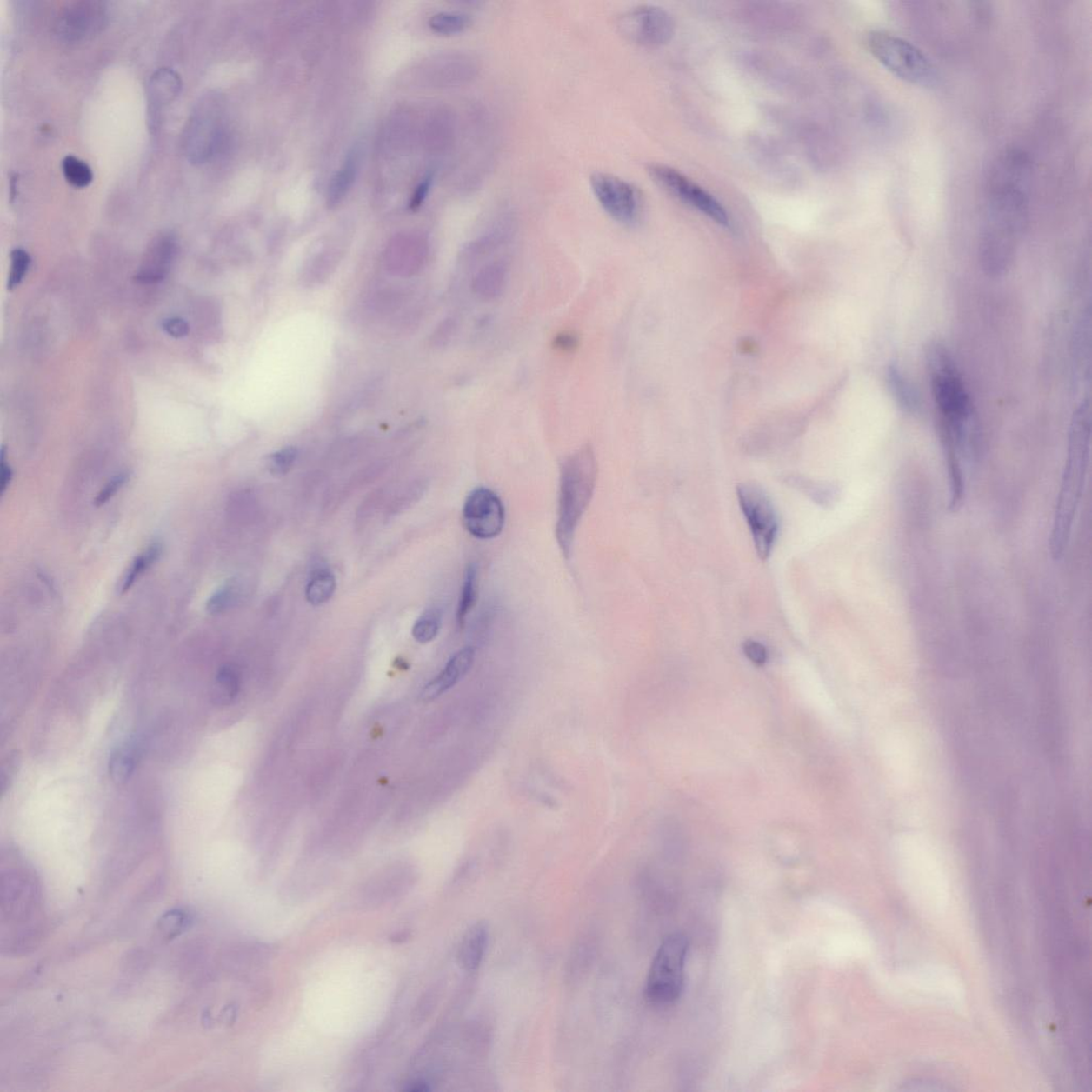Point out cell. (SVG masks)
Here are the masks:
<instances>
[{"mask_svg": "<svg viewBox=\"0 0 1092 1092\" xmlns=\"http://www.w3.org/2000/svg\"><path fill=\"white\" fill-rule=\"evenodd\" d=\"M1029 183L988 177L987 199L979 239V257L988 275L1009 270L1029 213Z\"/></svg>", "mask_w": 1092, "mask_h": 1092, "instance_id": "cell-1", "label": "cell"}, {"mask_svg": "<svg viewBox=\"0 0 1092 1092\" xmlns=\"http://www.w3.org/2000/svg\"><path fill=\"white\" fill-rule=\"evenodd\" d=\"M896 875L908 898L927 916H939L948 907V870L933 842L916 833L898 836L893 845Z\"/></svg>", "mask_w": 1092, "mask_h": 1092, "instance_id": "cell-2", "label": "cell"}, {"mask_svg": "<svg viewBox=\"0 0 1092 1092\" xmlns=\"http://www.w3.org/2000/svg\"><path fill=\"white\" fill-rule=\"evenodd\" d=\"M1089 455V403L1082 402L1072 417L1067 459L1049 535V554L1054 560H1061L1065 556L1069 545L1076 513L1084 492Z\"/></svg>", "mask_w": 1092, "mask_h": 1092, "instance_id": "cell-3", "label": "cell"}, {"mask_svg": "<svg viewBox=\"0 0 1092 1092\" xmlns=\"http://www.w3.org/2000/svg\"><path fill=\"white\" fill-rule=\"evenodd\" d=\"M927 364L940 416L943 449L953 450L964 458L974 430L971 398L952 356L944 346L935 343L929 347Z\"/></svg>", "mask_w": 1092, "mask_h": 1092, "instance_id": "cell-4", "label": "cell"}, {"mask_svg": "<svg viewBox=\"0 0 1092 1092\" xmlns=\"http://www.w3.org/2000/svg\"><path fill=\"white\" fill-rule=\"evenodd\" d=\"M597 480L595 450L587 444L569 456L560 469L556 539L563 556H571L574 538L589 507Z\"/></svg>", "mask_w": 1092, "mask_h": 1092, "instance_id": "cell-5", "label": "cell"}, {"mask_svg": "<svg viewBox=\"0 0 1092 1092\" xmlns=\"http://www.w3.org/2000/svg\"><path fill=\"white\" fill-rule=\"evenodd\" d=\"M892 993L915 1004L955 1007L964 999L962 979L939 964L902 969L892 975Z\"/></svg>", "mask_w": 1092, "mask_h": 1092, "instance_id": "cell-6", "label": "cell"}, {"mask_svg": "<svg viewBox=\"0 0 1092 1092\" xmlns=\"http://www.w3.org/2000/svg\"><path fill=\"white\" fill-rule=\"evenodd\" d=\"M866 46L873 57L896 77L921 88H934L939 74L935 65L916 46L884 30L870 31Z\"/></svg>", "mask_w": 1092, "mask_h": 1092, "instance_id": "cell-7", "label": "cell"}, {"mask_svg": "<svg viewBox=\"0 0 1092 1092\" xmlns=\"http://www.w3.org/2000/svg\"><path fill=\"white\" fill-rule=\"evenodd\" d=\"M689 940L681 934L668 936L657 949L647 978V999L667 1006L680 999L685 982Z\"/></svg>", "mask_w": 1092, "mask_h": 1092, "instance_id": "cell-8", "label": "cell"}, {"mask_svg": "<svg viewBox=\"0 0 1092 1092\" xmlns=\"http://www.w3.org/2000/svg\"><path fill=\"white\" fill-rule=\"evenodd\" d=\"M737 497L762 560L770 556L779 533V519L769 494L753 483L737 486Z\"/></svg>", "mask_w": 1092, "mask_h": 1092, "instance_id": "cell-9", "label": "cell"}, {"mask_svg": "<svg viewBox=\"0 0 1092 1092\" xmlns=\"http://www.w3.org/2000/svg\"><path fill=\"white\" fill-rule=\"evenodd\" d=\"M648 172L652 180L668 195L700 211L722 227L728 228L731 225L728 211L716 197L685 174L662 163L649 164Z\"/></svg>", "mask_w": 1092, "mask_h": 1092, "instance_id": "cell-10", "label": "cell"}, {"mask_svg": "<svg viewBox=\"0 0 1092 1092\" xmlns=\"http://www.w3.org/2000/svg\"><path fill=\"white\" fill-rule=\"evenodd\" d=\"M616 26L626 41L646 49H658L669 43L676 32L671 14L651 4L635 7L621 14Z\"/></svg>", "mask_w": 1092, "mask_h": 1092, "instance_id": "cell-11", "label": "cell"}, {"mask_svg": "<svg viewBox=\"0 0 1092 1092\" xmlns=\"http://www.w3.org/2000/svg\"><path fill=\"white\" fill-rule=\"evenodd\" d=\"M590 185L602 209L616 223L624 225L637 223L643 213V199L642 192L633 183L613 174L596 172L590 177Z\"/></svg>", "mask_w": 1092, "mask_h": 1092, "instance_id": "cell-12", "label": "cell"}, {"mask_svg": "<svg viewBox=\"0 0 1092 1092\" xmlns=\"http://www.w3.org/2000/svg\"><path fill=\"white\" fill-rule=\"evenodd\" d=\"M505 521V506L491 489L480 487L469 494L463 505V524L474 538H496L502 534Z\"/></svg>", "mask_w": 1092, "mask_h": 1092, "instance_id": "cell-13", "label": "cell"}, {"mask_svg": "<svg viewBox=\"0 0 1092 1092\" xmlns=\"http://www.w3.org/2000/svg\"><path fill=\"white\" fill-rule=\"evenodd\" d=\"M106 10L103 3L93 0H82L68 4L59 13L56 21V32L68 41H77L90 37L103 25Z\"/></svg>", "mask_w": 1092, "mask_h": 1092, "instance_id": "cell-14", "label": "cell"}, {"mask_svg": "<svg viewBox=\"0 0 1092 1092\" xmlns=\"http://www.w3.org/2000/svg\"><path fill=\"white\" fill-rule=\"evenodd\" d=\"M219 127L210 111L204 106L197 107L188 123L185 134V149L188 156L200 163L210 157L218 147Z\"/></svg>", "mask_w": 1092, "mask_h": 1092, "instance_id": "cell-15", "label": "cell"}, {"mask_svg": "<svg viewBox=\"0 0 1092 1092\" xmlns=\"http://www.w3.org/2000/svg\"><path fill=\"white\" fill-rule=\"evenodd\" d=\"M176 240L171 234H162L153 240L148 249L143 266L136 279L141 283H157L167 276L176 256Z\"/></svg>", "mask_w": 1092, "mask_h": 1092, "instance_id": "cell-16", "label": "cell"}, {"mask_svg": "<svg viewBox=\"0 0 1092 1092\" xmlns=\"http://www.w3.org/2000/svg\"><path fill=\"white\" fill-rule=\"evenodd\" d=\"M476 651L473 647H467L456 652L453 657L440 673L435 677L429 684L425 686L422 693V699L429 702V701L439 698L440 696L446 693L447 690L453 689L463 676H467L469 671L472 669Z\"/></svg>", "mask_w": 1092, "mask_h": 1092, "instance_id": "cell-17", "label": "cell"}, {"mask_svg": "<svg viewBox=\"0 0 1092 1092\" xmlns=\"http://www.w3.org/2000/svg\"><path fill=\"white\" fill-rule=\"evenodd\" d=\"M489 942V929L486 922H479L469 927L463 936L458 950L460 966L465 971L475 972L482 964Z\"/></svg>", "mask_w": 1092, "mask_h": 1092, "instance_id": "cell-18", "label": "cell"}, {"mask_svg": "<svg viewBox=\"0 0 1092 1092\" xmlns=\"http://www.w3.org/2000/svg\"><path fill=\"white\" fill-rule=\"evenodd\" d=\"M509 268L503 261H496L480 268L473 279V290L484 300L496 299L507 284Z\"/></svg>", "mask_w": 1092, "mask_h": 1092, "instance_id": "cell-19", "label": "cell"}, {"mask_svg": "<svg viewBox=\"0 0 1092 1092\" xmlns=\"http://www.w3.org/2000/svg\"><path fill=\"white\" fill-rule=\"evenodd\" d=\"M180 75L170 68H160L152 75L149 83V96L154 106L169 103L181 90Z\"/></svg>", "mask_w": 1092, "mask_h": 1092, "instance_id": "cell-20", "label": "cell"}, {"mask_svg": "<svg viewBox=\"0 0 1092 1092\" xmlns=\"http://www.w3.org/2000/svg\"><path fill=\"white\" fill-rule=\"evenodd\" d=\"M139 747L136 742H127L112 753L110 761L111 779L117 784L130 780L138 762Z\"/></svg>", "mask_w": 1092, "mask_h": 1092, "instance_id": "cell-21", "label": "cell"}, {"mask_svg": "<svg viewBox=\"0 0 1092 1092\" xmlns=\"http://www.w3.org/2000/svg\"><path fill=\"white\" fill-rule=\"evenodd\" d=\"M479 596V569L476 563H470L465 569L463 589L456 610V621L464 628L470 613L476 607Z\"/></svg>", "mask_w": 1092, "mask_h": 1092, "instance_id": "cell-22", "label": "cell"}, {"mask_svg": "<svg viewBox=\"0 0 1092 1092\" xmlns=\"http://www.w3.org/2000/svg\"><path fill=\"white\" fill-rule=\"evenodd\" d=\"M240 690V673L236 667L227 665L221 668L213 686V702L230 705L236 700Z\"/></svg>", "mask_w": 1092, "mask_h": 1092, "instance_id": "cell-23", "label": "cell"}, {"mask_svg": "<svg viewBox=\"0 0 1092 1092\" xmlns=\"http://www.w3.org/2000/svg\"><path fill=\"white\" fill-rule=\"evenodd\" d=\"M357 164L359 158L357 154L352 152L348 155L345 163H343L340 170H338L332 178L330 187L328 190V204L329 206H336L345 197L348 190H350L357 172Z\"/></svg>", "mask_w": 1092, "mask_h": 1092, "instance_id": "cell-24", "label": "cell"}, {"mask_svg": "<svg viewBox=\"0 0 1092 1092\" xmlns=\"http://www.w3.org/2000/svg\"><path fill=\"white\" fill-rule=\"evenodd\" d=\"M336 589V580L334 574L328 569H318L310 576L305 597L310 605L319 606L327 603Z\"/></svg>", "mask_w": 1092, "mask_h": 1092, "instance_id": "cell-25", "label": "cell"}, {"mask_svg": "<svg viewBox=\"0 0 1092 1092\" xmlns=\"http://www.w3.org/2000/svg\"><path fill=\"white\" fill-rule=\"evenodd\" d=\"M160 556H162V545L159 543L150 545L147 549L138 555L125 572L123 578H122L119 586L121 595L129 591L134 586V583L143 576L144 572H147L157 562Z\"/></svg>", "mask_w": 1092, "mask_h": 1092, "instance_id": "cell-26", "label": "cell"}, {"mask_svg": "<svg viewBox=\"0 0 1092 1092\" xmlns=\"http://www.w3.org/2000/svg\"><path fill=\"white\" fill-rule=\"evenodd\" d=\"M472 23V17L467 13L439 12L430 17L429 26L436 34L453 36L463 34Z\"/></svg>", "mask_w": 1092, "mask_h": 1092, "instance_id": "cell-27", "label": "cell"}, {"mask_svg": "<svg viewBox=\"0 0 1092 1092\" xmlns=\"http://www.w3.org/2000/svg\"><path fill=\"white\" fill-rule=\"evenodd\" d=\"M889 390L897 403L906 411H912L916 407V397L909 381L902 374L896 366H891L888 371Z\"/></svg>", "mask_w": 1092, "mask_h": 1092, "instance_id": "cell-28", "label": "cell"}, {"mask_svg": "<svg viewBox=\"0 0 1092 1092\" xmlns=\"http://www.w3.org/2000/svg\"><path fill=\"white\" fill-rule=\"evenodd\" d=\"M441 625V611L437 609H427L413 625V638L423 644L431 643L440 633Z\"/></svg>", "mask_w": 1092, "mask_h": 1092, "instance_id": "cell-29", "label": "cell"}, {"mask_svg": "<svg viewBox=\"0 0 1092 1092\" xmlns=\"http://www.w3.org/2000/svg\"><path fill=\"white\" fill-rule=\"evenodd\" d=\"M65 178L77 187H84L91 183L93 172L87 163L74 155H68L63 160Z\"/></svg>", "mask_w": 1092, "mask_h": 1092, "instance_id": "cell-30", "label": "cell"}, {"mask_svg": "<svg viewBox=\"0 0 1092 1092\" xmlns=\"http://www.w3.org/2000/svg\"><path fill=\"white\" fill-rule=\"evenodd\" d=\"M239 599V588L236 583L230 582L216 590L207 603V610L211 614H220L228 610Z\"/></svg>", "mask_w": 1092, "mask_h": 1092, "instance_id": "cell-31", "label": "cell"}, {"mask_svg": "<svg viewBox=\"0 0 1092 1092\" xmlns=\"http://www.w3.org/2000/svg\"><path fill=\"white\" fill-rule=\"evenodd\" d=\"M298 456V450L293 446L285 447V449L272 454L268 459V470L273 476H284L289 473Z\"/></svg>", "mask_w": 1092, "mask_h": 1092, "instance_id": "cell-32", "label": "cell"}, {"mask_svg": "<svg viewBox=\"0 0 1092 1092\" xmlns=\"http://www.w3.org/2000/svg\"><path fill=\"white\" fill-rule=\"evenodd\" d=\"M30 256L23 249H14L11 253V268L9 273L8 289L13 290L14 287L21 284L23 277L27 275L30 266Z\"/></svg>", "mask_w": 1092, "mask_h": 1092, "instance_id": "cell-33", "label": "cell"}, {"mask_svg": "<svg viewBox=\"0 0 1092 1092\" xmlns=\"http://www.w3.org/2000/svg\"><path fill=\"white\" fill-rule=\"evenodd\" d=\"M129 474L126 473L117 475V476L112 478L110 482L101 489V492L97 494L96 500H94V503H96L97 506H103V503L110 501V498L114 497L116 494L119 492L122 488H123L127 480H129Z\"/></svg>", "mask_w": 1092, "mask_h": 1092, "instance_id": "cell-34", "label": "cell"}, {"mask_svg": "<svg viewBox=\"0 0 1092 1092\" xmlns=\"http://www.w3.org/2000/svg\"><path fill=\"white\" fill-rule=\"evenodd\" d=\"M743 653L749 660L757 666L764 665L769 660V651H767L764 644L756 642V640H746L742 646Z\"/></svg>", "mask_w": 1092, "mask_h": 1092, "instance_id": "cell-35", "label": "cell"}, {"mask_svg": "<svg viewBox=\"0 0 1092 1092\" xmlns=\"http://www.w3.org/2000/svg\"><path fill=\"white\" fill-rule=\"evenodd\" d=\"M187 921L186 916L182 912H170L163 920V930L168 934L169 938H172L173 935L181 933Z\"/></svg>", "mask_w": 1092, "mask_h": 1092, "instance_id": "cell-36", "label": "cell"}, {"mask_svg": "<svg viewBox=\"0 0 1092 1092\" xmlns=\"http://www.w3.org/2000/svg\"><path fill=\"white\" fill-rule=\"evenodd\" d=\"M163 328V330L169 334V336L176 338L185 337L188 336V333H190V326H188V323L185 320L178 317L164 319Z\"/></svg>", "mask_w": 1092, "mask_h": 1092, "instance_id": "cell-37", "label": "cell"}, {"mask_svg": "<svg viewBox=\"0 0 1092 1092\" xmlns=\"http://www.w3.org/2000/svg\"><path fill=\"white\" fill-rule=\"evenodd\" d=\"M431 183L432 176H427L425 180L420 183V185H418L412 196L411 203H410V207H411L412 210L418 209V207L422 205L423 202L425 201L426 196L429 194Z\"/></svg>", "mask_w": 1092, "mask_h": 1092, "instance_id": "cell-38", "label": "cell"}, {"mask_svg": "<svg viewBox=\"0 0 1092 1092\" xmlns=\"http://www.w3.org/2000/svg\"><path fill=\"white\" fill-rule=\"evenodd\" d=\"M0 469H2V482H0V489H2V494H3L4 492H6V489H8V487L10 486L11 480L13 477L12 469L10 468V465H9L6 463V458H4L3 450L2 453V465H0Z\"/></svg>", "mask_w": 1092, "mask_h": 1092, "instance_id": "cell-39", "label": "cell"}, {"mask_svg": "<svg viewBox=\"0 0 1092 1092\" xmlns=\"http://www.w3.org/2000/svg\"><path fill=\"white\" fill-rule=\"evenodd\" d=\"M557 345L563 348H572L576 345V342H574L573 336H563V337L558 338Z\"/></svg>", "mask_w": 1092, "mask_h": 1092, "instance_id": "cell-40", "label": "cell"}]
</instances>
